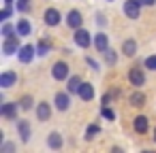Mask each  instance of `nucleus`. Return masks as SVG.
<instances>
[{"instance_id": "nucleus-20", "label": "nucleus", "mask_w": 156, "mask_h": 153, "mask_svg": "<svg viewBox=\"0 0 156 153\" xmlns=\"http://www.w3.org/2000/svg\"><path fill=\"white\" fill-rule=\"evenodd\" d=\"M47 147H49V149H54V151L62 149V136H60L58 132H51V134H47Z\"/></svg>"}, {"instance_id": "nucleus-11", "label": "nucleus", "mask_w": 156, "mask_h": 153, "mask_svg": "<svg viewBox=\"0 0 156 153\" xmlns=\"http://www.w3.org/2000/svg\"><path fill=\"white\" fill-rule=\"evenodd\" d=\"M43 19H45V24H47L49 28H56V26L62 22V15H60L58 9H47V11L43 13Z\"/></svg>"}, {"instance_id": "nucleus-36", "label": "nucleus", "mask_w": 156, "mask_h": 153, "mask_svg": "<svg viewBox=\"0 0 156 153\" xmlns=\"http://www.w3.org/2000/svg\"><path fill=\"white\" fill-rule=\"evenodd\" d=\"M111 96H113V98H120V96H122V89H118V87H115V89L111 91Z\"/></svg>"}, {"instance_id": "nucleus-17", "label": "nucleus", "mask_w": 156, "mask_h": 153, "mask_svg": "<svg viewBox=\"0 0 156 153\" xmlns=\"http://www.w3.org/2000/svg\"><path fill=\"white\" fill-rule=\"evenodd\" d=\"M137 49H139V45H137L135 38H126V41L122 43V53H124L126 58H133V55L137 53Z\"/></svg>"}, {"instance_id": "nucleus-15", "label": "nucleus", "mask_w": 156, "mask_h": 153, "mask_svg": "<svg viewBox=\"0 0 156 153\" xmlns=\"http://www.w3.org/2000/svg\"><path fill=\"white\" fill-rule=\"evenodd\" d=\"M147 128H150V121H147L145 115H137V117L133 119V130H135L137 134H145Z\"/></svg>"}, {"instance_id": "nucleus-22", "label": "nucleus", "mask_w": 156, "mask_h": 153, "mask_svg": "<svg viewBox=\"0 0 156 153\" xmlns=\"http://www.w3.org/2000/svg\"><path fill=\"white\" fill-rule=\"evenodd\" d=\"M128 102H130V106L141 108V106L145 104V96H143L141 91H133V94H130V98H128Z\"/></svg>"}, {"instance_id": "nucleus-2", "label": "nucleus", "mask_w": 156, "mask_h": 153, "mask_svg": "<svg viewBox=\"0 0 156 153\" xmlns=\"http://www.w3.org/2000/svg\"><path fill=\"white\" fill-rule=\"evenodd\" d=\"M73 41H75V45L81 47V49H88V47L94 43V41H92V34H90L88 30H83V28H77V30H75Z\"/></svg>"}, {"instance_id": "nucleus-19", "label": "nucleus", "mask_w": 156, "mask_h": 153, "mask_svg": "<svg viewBox=\"0 0 156 153\" xmlns=\"http://www.w3.org/2000/svg\"><path fill=\"white\" fill-rule=\"evenodd\" d=\"M81 77L79 75H71L69 77V83H66V91H71V94H77L79 91V87H81Z\"/></svg>"}, {"instance_id": "nucleus-21", "label": "nucleus", "mask_w": 156, "mask_h": 153, "mask_svg": "<svg viewBox=\"0 0 156 153\" xmlns=\"http://www.w3.org/2000/svg\"><path fill=\"white\" fill-rule=\"evenodd\" d=\"M49 51H51V41H49V38H41L39 45H37V55L43 58V55H47Z\"/></svg>"}, {"instance_id": "nucleus-27", "label": "nucleus", "mask_w": 156, "mask_h": 153, "mask_svg": "<svg viewBox=\"0 0 156 153\" xmlns=\"http://www.w3.org/2000/svg\"><path fill=\"white\" fill-rule=\"evenodd\" d=\"M17 13H28L30 11V0H17Z\"/></svg>"}, {"instance_id": "nucleus-35", "label": "nucleus", "mask_w": 156, "mask_h": 153, "mask_svg": "<svg viewBox=\"0 0 156 153\" xmlns=\"http://www.w3.org/2000/svg\"><path fill=\"white\" fill-rule=\"evenodd\" d=\"M141 2H143V7H154L156 0H141Z\"/></svg>"}, {"instance_id": "nucleus-25", "label": "nucleus", "mask_w": 156, "mask_h": 153, "mask_svg": "<svg viewBox=\"0 0 156 153\" xmlns=\"http://www.w3.org/2000/svg\"><path fill=\"white\" fill-rule=\"evenodd\" d=\"M32 102H34L32 96H22V98H20V108H22V111H30V108L34 106Z\"/></svg>"}, {"instance_id": "nucleus-24", "label": "nucleus", "mask_w": 156, "mask_h": 153, "mask_svg": "<svg viewBox=\"0 0 156 153\" xmlns=\"http://www.w3.org/2000/svg\"><path fill=\"white\" fill-rule=\"evenodd\" d=\"M103 62H105L107 66H113V64L118 62V53H115V51L109 47L107 51H103Z\"/></svg>"}, {"instance_id": "nucleus-28", "label": "nucleus", "mask_w": 156, "mask_h": 153, "mask_svg": "<svg viewBox=\"0 0 156 153\" xmlns=\"http://www.w3.org/2000/svg\"><path fill=\"white\" fill-rule=\"evenodd\" d=\"M11 15H13V5H5V9L0 11V19H2V22H7Z\"/></svg>"}, {"instance_id": "nucleus-1", "label": "nucleus", "mask_w": 156, "mask_h": 153, "mask_svg": "<svg viewBox=\"0 0 156 153\" xmlns=\"http://www.w3.org/2000/svg\"><path fill=\"white\" fill-rule=\"evenodd\" d=\"M145 68V66H143ZM139 64H135V66H130V70H128V81H130V85H135V87H141V85H145V70H143Z\"/></svg>"}, {"instance_id": "nucleus-26", "label": "nucleus", "mask_w": 156, "mask_h": 153, "mask_svg": "<svg viewBox=\"0 0 156 153\" xmlns=\"http://www.w3.org/2000/svg\"><path fill=\"white\" fill-rule=\"evenodd\" d=\"M143 66H145L147 70H154V72H156V55H147V58L143 60Z\"/></svg>"}, {"instance_id": "nucleus-31", "label": "nucleus", "mask_w": 156, "mask_h": 153, "mask_svg": "<svg viewBox=\"0 0 156 153\" xmlns=\"http://www.w3.org/2000/svg\"><path fill=\"white\" fill-rule=\"evenodd\" d=\"M13 145L11 142H2V145H0V153H13Z\"/></svg>"}, {"instance_id": "nucleus-18", "label": "nucleus", "mask_w": 156, "mask_h": 153, "mask_svg": "<svg viewBox=\"0 0 156 153\" xmlns=\"http://www.w3.org/2000/svg\"><path fill=\"white\" fill-rule=\"evenodd\" d=\"M15 28H17V34H20V36H30V34H32V26H30V22H28L26 17L17 19Z\"/></svg>"}, {"instance_id": "nucleus-38", "label": "nucleus", "mask_w": 156, "mask_h": 153, "mask_svg": "<svg viewBox=\"0 0 156 153\" xmlns=\"http://www.w3.org/2000/svg\"><path fill=\"white\" fill-rule=\"evenodd\" d=\"M154 140H156V128H154Z\"/></svg>"}, {"instance_id": "nucleus-37", "label": "nucleus", "mask_w": 156, "mask_h": 153, "mask_svg": "<svg viewBox=\"0 0 156 153\" xmlns=\"http://www.w3.org/2000/svg\"><path fill=\"white\" fill-rule=\"evenodd\" d=\"M15 2V0H5V5H13Z\"/></svg>"}, {"instance_id": "nucleus-4", "label": "nucleus", "mask_w": 156, "mask_h": 153, "mask_svg": "<svg viewBox=\"0 0 156 153\" xmlns=\"http://www.w3.org/2000/svg\"><path fill=\"white\" fill-rule=\"evenodd\" d=\"M141 7H143L141 0H126L124 2V15L128 19H137L141 15Z\"/></svg>"}, {"instance_id": "nucleus-12", "label": "nucleus", "mask_w": 156, "mask_h": 153, "mask_svg": "<svg viewBox=\"0 0 156 153\" xmlns=\"http://www.w3.org/2000/svg\"><path fill=\"white\" fill-rule=\"evenodd\" d=\"M17 134H20L22 142H28V140H30V136H32L30 121H26V119H20V121H17Z\"/></svg>"}, {"instance_id": "nucleus-23", "label": "nucleus", "mask_w": 156, "mask_h": 153, "mask_svg": "<svg viewBox=\"0 0 156 153\" xmlns=\"http://www.w3.org/2000/svg\"><path fill=\"white\" fill-rule=\"evenodd\" d=\"M0 34H2V38H11V36L17 34V28H15L13 24L5 22V24H2V30H0Z\"/></svg>"}, {"instance_id": "nucleus-5", "label": "nucleus", "mask_w": 156, "mask_h": 153, "mask_svg": "<svg viewBox=\"0 0 156 153\" xmlns=\"http://www.w3.org/2000/svg\"><path fill=\"white\" fill-rule=\"evenodd\" d=\"M20 47H22V45H20V34H15V36L2 41V53H5V55H13V53H17Z\"/></svg>"}, {"instance_id": "nucleus-9", "label": "nucleus", "mask_w": 156, "mask_h": 153, "mask_svg": "<svg viewBox=\"0 0 156 153\" xmlns=\"http://www.w3.org/2000/svg\"><path fill=\"white\" fill-rule=\"evenodd\" d=\"M34 115H37V119L39 121H49L51 119V104L49 102H39L37 106H34Z\"/></svg>"}, {"instance_id": "nucleus-30", "label": "nucleus", "mask_w": 156, "mask_h": 153, "mask_svg": "<svg viewBox=\"0 0 156 153\" xmlns=\"http://www.w3.org/2000/svg\"><path fill=\"white\" fill-rule=\"evenodd\" d=\"M98 132H101V128H98L96 123H90V125H88V130H86V138L90 140V138H92L94 134H98Z\"/></svg>"}, {"instance_id": "nucleus-34", "label": "nucleus", "mask_w": 156, "mask_h": 153, "mask_svg": "<svg viewBox=\"0 0 156 153\" xmlns=\"http://www.w3.org/2000/svg\"><path fill=\"white\" fill-rule=\"evenodd\" d=\"M111 94H103V98H101V106H109V102H111Z\"/></svg>"}, {"instance_id": "nucleus-6", "label": "nucleus", "mask_w": 156, "mask_h": 153, "mask_svg": "<svg viewBox=\"0 0 156 153\" xmlns=\"http://www.w3.org/2000/svg\"><path fill=\"white\" fill-rule=\"evenodd\" d=\"M34 53H37V47L34 45H22L20 51H17V60L22 64H30L34 60Z\"/></svg>"}, {"instance_id": "nucleus-3", "label": "nucleus", "mask_w": 156, "mask_h": 153, "mask_svg": "<svg viewBox=\"0 0 156 153\" xmlns=\"http://www.w3.org/2000/svg\"><path fill=\"white\" fill-rule=\"evenodd\" d=\"M51 77H54L56 81H69V77H71L69 64H66V62H56L54 68H51Z\"/></svg>"}, {"instance_id": "nucleus-13", "label": "nucleus", "mask_w": 156, "mask_h": 153, "mask_svg": "<svg viewBox=\"0 0 156 153\" xmlns=\"http://www.w3.org/2000/svg\"><path fill=\"white\" fill-rule=\"evenodd\" d=\"M17 83V72L15 70H5L2 75H0V87L7 89V87H13Z\"/></svg>"}, {"instance_id": "nucleus-7", "label": "nucleus", "mask_w": 156, "mask_h": 153, "mask_svg": "<svg viewBox=\"0 0 156 153\" xmlns=\"http://www.w3.org/2000/svg\"><path fill=\"white\" fill-rule=\"evenodd\" d=\"M71 96H73L71 91H58L54 98V106L58 111H69L71 108Z\"/></svg>"}, {"instance_id": "nucleus-16", "label": "nucleus", "mask_w": 156, "mask_h": 153, "mask_svg": "<svg viewBox=\"0 0 156 153\" xmlns=\"http://www.w3.org/2000/svg\"><path fill=\"white\" fill-rule=\"evenodd\" d=\"M77 96H79L83 102H90V100L94 98V85H92V83H81V87H79Z\"/></svg>"}, {"instance_id": "nucleus-32", "label": "nucleus", "mask_w": 156, "mask_h": 153, "mask_svg": "<svg viewBox=\"0 0 156 153\" xmlns=\"http://www.w3.org/2000/svg\"><path fill=\"white\" fill-rule=\"evenodd\" d=\"M96 24H98V28H105L107 26V17L103 13H96Z\"/></svg>"}, {"instance_id": "nucleus-39", "label": "nucleus", "mask_w": 156, "mask_h": 153, "mask_svg": "<svg viewBox=\"0 0 156 153\" xmlns=\"http://www.w3.org/2000/svg\"><path fill=\"white\" fill-rule=\"evenodd\" d=\"M107 2H113V0H107Z\"/></svg>"}, {"instance_id": "nucleus-29", "label": "nucleus", "mask_w": 156, "mask_h": 153, "mask_svg": "<svg viewBox=\"0 0 156 153\" xmlns=\"http://www.w3.org/2000/svg\"><path fill=\"white\" fill-rule=\"evenodd\" d=\"M101 115H103L105 119H109V121H113V119H115V113H113L109 106H101Z\"/></svg>"}, {"instance_id": "nucleus-14", "label": "nucleus", "mask_w": 156, "mask_h": 153, "mask_svg": "<svg viewBox=\"0 0 156 153\" xmlns=\"http://www.w3.org/2000/svg\"><path fill=\"white\" fill-rule=\"evenodd\" d=\"M94 47H96V51L103 55V51H107V49H109V36H107L105 32L94 34Z\"/></svg>"}, {"instance_id": "nucleus-33", "label": "nucleus", "mask_w": 156, "mask_h": 153, "mask_svg": "<svg viewBox=\"0 0 156 153\" xmlns=\"http://www.w3.org/2000/svg\"><path fill=\"white\" fill-rule=\"evenodd\" d=\"M86 64H88V66H92L94 70H101V64H98V62H96L94 58H90V55L86 58Z\"/></svg>"}, {"instance_id": "nucleus-8", "label": "nucleus", "mask_w": 156, "mask_h": 153, "mask_svg": "<svg viewBox=\"0 0 156 153\" xmlns=\"http://www.w3.org/2000/svg\"><path fill=\"white\" fill-rule=\"evenodd\" d=\"M64 22H66V26H69L71 30H77V28L83 26V17H81V13H79L77 9H71L69 15L64 17Z\"/></svg>"}, {"instance_id": "nucleus-10", "label": "nucleus", "mask_w": 156, "mask_h": 153, "mask_svg": "<svg viewBox=\"0 0 156 153\" xmlns=\"http://www.w3.org/2000/svg\"><path fill=\"white\" fill-rule=\"evenodd\" d=\"M17 106H20L17 102H2L0 104V115L9 121H13V119H17Z\"/></svg>"}]
</instances>
